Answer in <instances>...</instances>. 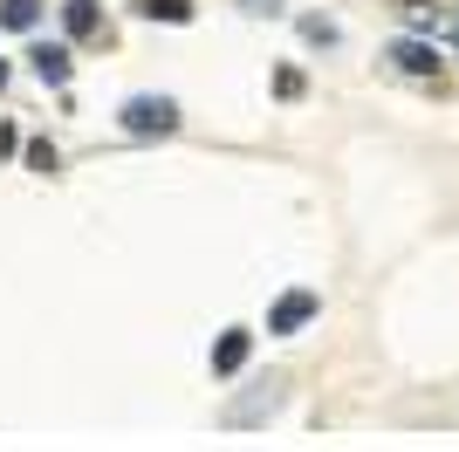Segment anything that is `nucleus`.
Returning a JSON list of instances; mask_svg holds the SVG:
<instances>
[{
	"instance_id": "obj_10",
	"label": "nucleus",
	"mask_w": 459,
	"mask_h": 452,
	"mask_svg": "<svg viewBox=\"0 0 459 452\" xmlns=\"http://www.w3.org/2000/svg\"><path fill=\"white\" fill-rule=\"evenodd\" d=\"M302 41H308V48H336V41H343V28H336V21H323V14H302Z\"/></svg>"
},
{
	"instance_id": "obj_1",
	"label": "nucleus",
	"mask_w": 459,
	"mask_h": 452,
	"mask_svg": "<svg viewBox=\"0 0 459 452\" xmlns=\"http://www.w3.org/2000/svg\"><path fill=\"white\" fill-rule=\"evenodd\" d=\"M281 397H288V370L254 377L247 391H240V397L227 404V412H220V425H233V432H247V425H268V418L281 412Z\"/></svg>"
},
{
	"instance_id": "obj_6",
	"label": "nucleus",
	"mask_w": 459,
	"mask_h": 452,
	"mask_svg": "<svg viewBox=\"0 0 459 452\" xmlns=\"http://www.w3.org/2000/svg\"><path fill=\"white\" fill-rule=\"evenodd\" d=\"M28 62H35V75L48 83V90H62V83H69V48H62V41H41Z\"/></svg>"
},
{
	"instance_id": "obj_2",
	"label": "nucleus",
	"mask_w": 459,
	"mask_h": 452,
	"mask_svg": "<svg viewBox=\"0 0 459 452\" xmlns=\"http://www.w3.org/2000/svg\"><path fill=\"white\" fill-rule=\"evenodd\" d=\"M384 69L398 75V83H439L446 62H439L432 41H391V48H384Z\"/></svg>"
},
{
	"instance_id": "obj_16",
	"label": "nucleus",
	"mask_w": 459,
	"mask_h": 452,
	"mask_svg": "<svg viewBox=\"0 0 459 452\" xmlns=\"http://www.w3.org/2000/svg\"><path fill=\"white\" fill-rule=\"evenodd\" d=\"M0 90H7V62H0Z\"/></svg>"
},
{
	"instance_id": "obj_12",
	"label": "nucleus",
	"mask_w": 459,
	"mask_h": 452,
	"mask_svg": "<svg viewBox=\"0 0 459 452\" xmlns=\"http://www.w3.org/2000/svg\"><path fill=\"white\" fill-rule=\"evenodd\" d=\"M28 171L48 178V171H56V144H41V137H35V144H28Z\"/></svg>"
},
{
	"instance_id": "obj_11",
	"label": "nucleus",
	"mask_w": 459,
	"mask_h": 452,
	"mask_svg": "<svg viewBox=\"0 0 459 452\" xmlns=\"http://www.w3.org/2000/svg\"><path fill=\"white\" fill-rule=\"evenodd\" d=\"M398 14H404V28H439L446 7H432V0H398Z\"/></svg>"
},
{
	"instance_id": "obj_15",
	"label": "nucleus",
	"mask_w": 459,
	"mask_h": 452,
	"mask_svg": "<svg viewBox=\"0 0 459 452\" xmlns=\"http://www.w3.org/2000/svg\"><path fill=\"white\" fill-rule=\"evenodd\" d=\"M453 56H459V21H453Z\"/></svg>"
},
{
	"instance_id": "obj_13",
	"label": "nucleus",
	"mask_w": 459,
	"mask_h": 452,
	"mask_svg": "<svg viewBox=\"0 0 459 452\" xmlns=\"http://www.w3.org/2000/svg\"><path fill=\"white\" fill-rule=\"evenodd\" d=\"M240 7H247V14H281L288 0H240Z\"/></svg>"
},
{
	"instance_id": "obj_4",
	"label": "nucleus",
	"mask_w": 459,
	"mask_h": 452,
	"mask_svg": "<svg viewBox=\"0 0 459 452\" xmlns=\"http://www.w3.org/2000/svg\"><path fill=\"white\" fill-rule=\"evenodd\" d=\"M316 316H323V295H316V288H288V295L268 309V336H295V329L316 322Z\"/></svg>"
},
{
	"instance_id": "obj_3",
	"label": "nucleus",
	"mask_w": 459,
	"mask_h": 452,
	"mask_svg": "<svg viewBox=\"0 0 459 452\" xmlns=\"http://www.w3.org/2000/svg\"><path fill=\"white\" fill-rule=\"evenodd\" d=\"M117 117H124V131H131V137H172L178 131V103H172V96H131Z\"/></svg>"
},
{
	"instance_id": "obj_5",
	"label": "nucleus",
	"mask_w": 459,
	"mask_h": 452,
	"mask_svg": "<svg viewBox=\"0 0 459 452\" xmlns=\"http://www.w3.org/2000/svg\"><path fill=\"white\" fill-rule=\"evenodd\" d=\"M247 350H254V336H247V329H227V336L212 343V377H233L240 363H247Z\"/></svg>"
},
{
	"instance_id": "obj_9",
	"label": "nucleus",
	"mask_w": 459,
	"mask_h": 452,
	"mask_svg": "<svg viewBox=\"0 0 459 452\" xmlns=\"http://www.w3.org/2000/svg\"><path fill=\"white\" fill-rule=\"evenodd\" d=\"M62 21H69V35H76V41H96V0H69Z\"/></svg>"
},
{
	"instance_id": "obj_14",
	"label": "nucleus",
	"mask_w": 459,
	"mask_h": 452,
	"mask_svg": "<svg viewBox=\"0 0 459 452\" xmlns=\"http://www.w3.org/2000/svg\"><path fill=\"white\" fill-rule=\"evenodd\" d=\"M14 151H21V137L7 131V124H0V158H14Z\"/></svg>"
},
{
	"instance_id": "obj_8",
	"label": "nucleus",
	"mask_w": 459,
	"mask_h": 452,
	"mask_svg": "<svg viewBox=\"0 0 459 452\" xmlns=\"http://www.w3.org/2000/svg\"><path fill=\"white\" fill-rule=\"evenodd\" d=\"M41 21V0H0V28H14V35H28Z\"/></svg>"
},
{
	"instance_id": "obj_7",
	"label": "nucleus",
	"mask_w": 459,
	"mask_h": 452,
	"mask_svg": "<svg viewBox=\"0 0 459 452\" xmlns=\"http://www.w3.org/2000/svg\"><path fill=\"white\" fill-rule=\"evenodd\" d=\"M137 14H144V21H165V28H186V21H192V0H137Z\"/></svg>"
}]
</instances>
